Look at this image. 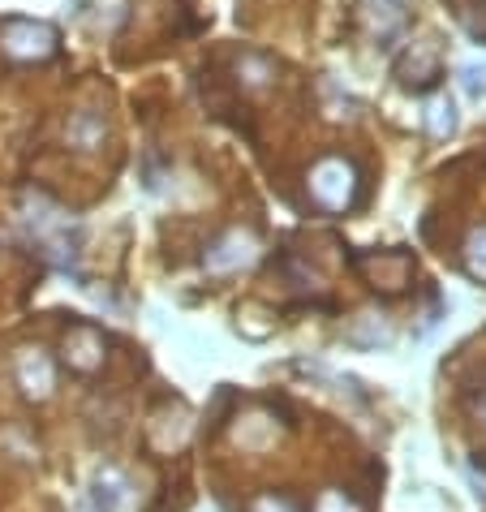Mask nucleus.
Segmentation results:
<instances>
[{
    "label": "nucleus",
    "instance_id": "4",
    "mask_svg": "<svg viewBox=\"0 0 486 512\" xmlns=\"http://www.w3.org/2000/svg\"><path fill=\"white\" fill-rule=\"evenodd\" d=\"M18 383L26 396H48L56 388V371L48 362V353H22L18 362Z\"/></svg>",
    "mask_w": 486,
    "mask_h": 512
},
{
    "label": "nucleus",
    "instance_id": "2",
    "mask_svg": "<svg viewBox=\"0 0 486 512\" xmlns=\"http://www.w3.org/2000/svg\"><path fill=\"white\" fill-rule=\"evenodd\" d=\"M5 52L18 56V61H44V56L56 52V31L44 26V22L13 18L9 31H5Z\"/></svg>",
    "mask_w": 486,
    "mask_h": 512
},
{
    "label": "nucleus",
    "instance_id": "6",
    "mask_svg": "<svg viewBox=\"0 0 486 512\" xmlns=\"http://www.w3.org/2000/svg\"><path fill=\"white\" fill-rule=\"evenodd\" d=\"M121 504H125V482H121V474L104 469V474L91 482V512H117Z\"/></svg>",
    "mask_w": 486,
    "mask_h": 512
},
{
    "label": "nucleus",
    "instance_id": "8",
    "mask_svg": "<svg viewBox=\"0 0 486 512\" xmlns=\"http://www.w3.org/2000/svg\"><path fill=\"white\" fill-rule=\"evenodd\" d=\"M452 104H448V99H439V104H431V117H426V121H431V130L443 138V134H452L456 130V117H452Z\"/></svg>",
    "mask_w": 486,
    "mask_h": 512
},
{
    "label": "nucleus",
    "instance_id": "10",
    "mask_svg": "<svg viewBox=\"0 0 486 512\" xmlns=\"http://www.w3.org/2000/svg\"><path fill=\"white\" fill-rule=\"evenodd\" d=\"M314 512H357V504L345 500V491H323L319 504H314Z\"/></svg>",
    "mask_w": 486,
    "mask_h": 512
},
{
    "label": "nucleus",
    "instance_id": "5",
    "mask_svg": "<svg viewBox=\"0 0 486 512\" xmlns=\"http://www.w3.org/2000/svg\"><path fill=\"white\" fill-rule=\"evenodd\" d=\"M99 362H104V340H99L91 327H78V332L69 336V366H74V371H95Z\"/></svg>",
    "mask_w": 486,
    "mask_h": 512
},
{
    "label": "nucleus",
    "instance_id": "3",
    "mask_svg": "<svg viewBox=\"0 0 486 512\" xmlns=\"http://www.w3.org/2000/svg\"><path fill=\"white\" fill-rule=\"evenodd\" d=\"M246 263H254V241L246 233H224L216 246L203 254V267L211 276H228V272H241Z\"/></svg>",
    "mask_w": 486,
    "mask_h": 512
},
{
    "label": "nucleus",
    "instance_id": "9",
    "mask_svg": "<svg viewBox=\"0 0 486 512\" xmlns=\"http://www.w3.org/2000/svg\"><path fill=\"white\" fill-rule=\"evenodd\" d=\"M469 272L486 280V229H478L469 237Z\"/></svg>",
    "mask_w": 486,
    "mask_h": 512
},
{
    "label": "nucleus",
    "instance_id": "1",
    "mask_svg": "<svg viewBox=\"0 0 486 512\" xmlns=\"http://www.w3.org/2000/svg\"><path fill=\"white\" fill-rule=\"evenodd\" d=\"M310 194L319 198L327 211H345L353 203V168L336 155H327L310 168Z\"/></svg>",
    "mask_w": 486,
    "mask_h": 512
},
{
    "label": "nucleus",
    "instance_id": "7",
    "mask_svg": "<svg viewBox=\"0 0 486 512\" xmlns=\"http://www.w3.org/2000/svg\"><path fill=\"white\" fill-rule=\"evenodd\" d=\"M99 138H104V121H99L95 112H78V117L69 121V142H74V147L91 151Z\"/></svg>",
    "mask_w": 486,
    "mask_h": 512
}]
</instances>
